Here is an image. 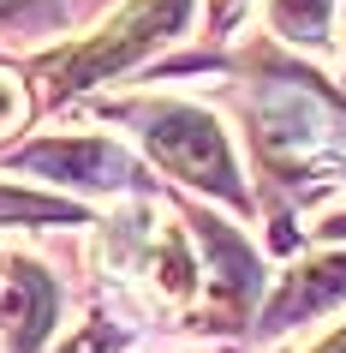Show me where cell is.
<instances>
[{
  "label": "cell",
  "instance_id": "obj_1",
  "mask_svg": "<svg viewBox=\"0 0 346 353\" xmlns=\"http://www.w3.org/2000/svg\"><path fill=\"white\" fill-rule=\"evenodd\" d=\"M185 12H191V0H131V6H120L90 42L48 54L42 60V78L54 84V96L90 90V84H102L108 72H126L131 60L149 54L155 42H167L185 24Z\"/></svg>",
  "mask_w": 346,
  "mask_h": 353
},
{
  "label": "cell",
  "instance_id": "obj_2",
  "mask_svg": "<svg viewBox=\"0 0 346 353\" xmlns=\"http://www.w3.org/2000/svg\"><path fill=\"white\" fill-rule=\"evenodd\" d=\"M144 144L149 156L180 174L203 192H221V198H239V174H233V156H227V138L209 114L197 108H144Z\"/></svg>",
  "mask_w": 346,
  "mask_h": 353
},
{
  "label": "cell",
  "instance_id": "obj_3",
  "mask_svg": "<svg viewBox=\"0 0 346 353\" xmlns=\"http://www.w3.org/2000/svg\"><path fill=\"white\" fill-rule=\"evenodd\" d=\"M12 168H30L42 180H66V186H126V156L108 138H48L36 150H19Z\"/></svg>",
  "mask_w": 346,
  "mask_h": 353
},
{
  "label": "cell",
  "instance_id": "obj_4",
  "mask_svg": "<svg viewBox=\"0 0 346 353\" xmlns=\"http://www.w3.org/2000/svg\"><path fill=\"white\" fill-rule=\"evenodd\" d=\"M54 323V288L42 281V270H12L6 288H0V335L12 353H36L42 335Z\"/></svg>",
  "mask_w": 346,
  "mask_h": 353
},
{
  "label": "cell",
  "instance_id": "obj_5",
  "mask_svg": "<svg viewBox=\"0 0 346 353\" xmlns=\"http://www.w3.org/2000/svg\"><path fill=\"white\" fill-rule=\"evenodd\" d=\"M346 294V258H328V263H310V270H299L292 276V288L269 305L274 323H292V317H305V312H323L328 299H340Z\"/></svg>",
  "mask_w": 346,
  "mask_h": 353
},
{
  "label": "cell",
  "instance_id": "obj_6",
  "mask_svg": "<svg viewBox=\"0 0 346 353\" xmlns=\"http://www.w3.org/2000/svg\"><path fill=\"white\" fill-rule=\"evenodd\" d=\"M269 19L287 42H323L328 37V0H269Z\"/></svg>",
  "mask_w": 346,
  "mask_h": 353
},
{
  "label": "cell",
  "instance_id": "obj_7",
  "mask_svg": "<svg viewBox=\"0 0 346 353\" xmlns=\"http://www.w3.org/2000/svg\"><path fill=\"white\" fill-rule=\"evenodd\" d=\"M19 114H24V84L0 72V132H12V126H19Z\"/></svg>",
  "mask_w": 346,
  "mask_h": 353
},
{
  "label": "cell",
  "instance_id": "obj_8",
  "mask_svg": "<svg viewBox=\"0 0 346 353\" xmlns=\"http://www.w3.org/2000/svg\"><path fill=\"white\" fill-rule=\"evenodd\" d=\"M239 12H245V0H209V19H215V30H227Z\"/></svg>",
  "mask_w": 346,
  "mask_h": 353
},
{
  "label": "cell",
  "instance_id": "obj_9",
  "mask_svg": "<svg viewBox=\"0 0 346 353\" xmlns=\"http://www.w3.org/2000/svg\"><path fill=\"white\" fill-rule=\"evenodd\" d=\"M24 6H36V0H0V19H12V12H24Z\"/></svg>",
  "mask_w": 346,
  "mask_h": 353
},
{
  "label": "cell",
  "instance_id": "obj_10",
  "mask_svg": "<svg viewBox=\"0 0 346 353\" xmlns=\"http://www.w3.org/2000/svg\"><path fill=\"white\" fill-rule=\"evenodd\" d=\"M316 353H346V330H340V335H328V341H323Z\"/></svg>",
  "mask_w": 346,
  "mask_h": 353
}]
</instances>
